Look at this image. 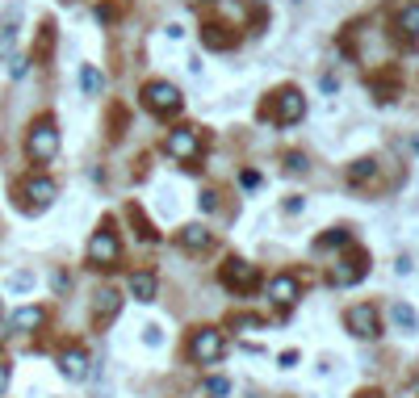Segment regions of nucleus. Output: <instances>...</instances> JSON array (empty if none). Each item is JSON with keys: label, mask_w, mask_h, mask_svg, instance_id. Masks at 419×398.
<instances>
[{"label": "nucleus", "mask_w": 419, "mask_h": 398, "mask_svg": "<svg viewBox=\"0 0 419 398\" xmlns=\"http://www.w3.org/2000/svg\"><path fill=\"white\" fill-rule=\"evenodd\" d=\"M344 323H348V332L361 336V340H378V336H382V327H378V311H374V306H353V311L344 315Z\"/></svg>", "instance_id": "nucleus-8"}, {"label": "nucleus", "mask_w": 419, "mask_h": 398, "mask_svg": "<svg viewBox=\"0 0 419 398\" xmlns=\"http://www.w3.org/2000/svg\"><path fill=\"white\" fill-rule=\"evenodd\" d=\"M118 306H122V298H118L113 290H101V294H97V323H109V319L118 315Z\"/></svg>", "instance_id": "nucleus-17"}, {"label": "nucleus", "mask_w": 419, "mask_h": 398, "mask_svg": "<svg viewBox=\"0 0 419 398\" xmlns=\"http://www.w3.org/2000/svg\"><path fill=\"white\" fill-rule=\"evenodd\" d=\"M21 193L34 201V210H42V206H50V201H55V180H46V176H29Z\"/></svg>", "instance_id": "nucleus-10"}, {"label": "nucleus", "mask_w": 419, "mask_h": 398, "mask_svg": "<svg viewBox=\"0 0 419 398\" xmlns=\"http://www.w3.org/2000/svg\"><path fill=\"white\" fill-rule=\"evenodd\" d=\"M118 256H122L118 235H113V227L105 222V227L92 235V243H88V260H92L97 269H113V264H118Z\"/></svg>", "instance_id": "nucleus-5"}, {"label": "nucleus", "mask_w": 419, "mask_h": 398, "mask_svg": "<svg viewBox=\"0 0 419 398\" xmlns=\"http://www.w3.org/2000/svg\"><path fill=\"white\" fill-rule=\"evenodd\" d=\"M101 84H105V80H101V71H97V67H84V71H80V88H84L88 97H97V92H101Z\"/></svg>", "instance_id": "nucleus-20"}, {"label": "nucleus", "mask_w": 419, "mask_h": 398, "mask_svg": "<svg viewBox=\"0 0 419 398\" xmlns=\"http://www.w3.org/2000/svg\"><path fill=\"white\" fill-rule=\"evenodd\" d=\"M206 390H210V395H214V398L231 395V386H227V382H222V378H214V382H210V386H206Z\"/></svg>", "instance_id": "nucleus-24"}, {"label": "nucleus", "mask_w": 419, "mask_h": 398, "mask_svg": "<svg viewBox=\"0 0 419 398\" xmlns=\"http://www.w3.org/2000/svg\"><path fill=\"white\" fill-rule=\"evenodd\" d=\"M180 243H185L189 252H201V248H210V235H206L201 227H185V231H180Z\"/></svg>", "instance_id": "nucleus-18"}, {"label": "nucleus", "mask_w": 419, "mask_h": 398, "mask_svg": "<svg viewBox=\"0 0 419 398\" xmlns=\"http://www.w3.org/2000/svg\"><path fill=\"white\" fill-rule=\"evenodd\" d=\"M164 151H168L172 159H180V164H193V159L201 155V130H197V126H176V130H168Z\"/></svg>", "instance_id": "nucleus-4"}, {"label": "nucleus", "mask_w": 419, "mask_h": 398, "mask_svg": "<svg viewBox=\"0 0 419 398\" xmlns=\"http://www.w3.org/2000/svg\"><path fill=\"white\" fill-rule=\"evenodd\" d=\"M264 113L277 122V126H294L302 113H306V101H302V92L294 88V84H281L273 97H269V105H264Z\"/></svg>", "instance_id": "nucleus-2"}, {"label": "nucleus", "mask_w": 419, "mask_h": 398, "mask_svg": "<svg viewBox=\"0 0 419 398\" xmlns=\"http://www.w3.org/2000/svg\"><path fill=\"white\" fill-rule=\"evenodd\" d=\"M357 398H386V395H382V390H361Z\"/></svg>", "instance_id": "nucleus-28"}, {"label": "nucleus", "mask_w": 419, "mask_h": 398, "mask_svg": "<svg viewBox=\"0 0 419 398\" xmlns=\"http://www.w3.org/2000/svg\"><path fill=\"white\" fill-rule=\"evenodd\" d=\"M4 390H8V365L0 361V395H4Z\"/></svg>", "instance_id": "nucleus-27"}, {"label": "nucleus", "mask_w": 419, "mask_h": 398, "mask_svg": "<svg viewBox=\"0 0 419 398\" xmlns=\"http://www.w3.org/2000/svg\"><path fill=\"white\" fill-rule=\"evenodd\" d=\"M365 176H374V159H357V168H353V180L361 185Z\"/></svg>", "instance_id": "nucleus-23"}, {"label": "nucleus", "mask_w": 419, "mask_h": 398, "mask_svg": "<svg viewBox=\"0 0 419 398\" xmlns=\"http://www.w3.org/2000/svg\"><path fill=\"white\" fill-rule=\"evenodd\" d=\"M197 201H201V210H214V206H218V197H214V193H210V189H206V193H201V197H197Z\"/></svg>", "instance_id": "nucleus-26"}, {"label": "nucleus", "mask_w": 419, "mask_h": 398, "mask_svg": "<svg viewBox=\"0 0 419 398\" xmlns=\"http://www.w3.org/2000/svg\"><path fill=\"white\" fill-rule=\"evenodd\" d=\"M222 285L235 290V294H252V290L260 285V277H256V269H252L248 260H227V264H222Z\"/></svg>", "instance_id": "nucleus-7"}, {"label": "nucleus", "mask_w": 419, "mask_h": 398, "mask_svg": "<svg viewBox=\"0 0 419 398\" xmlns=\"http://www.w3.org/2000/svg\"><path fill=\"white\" fill-rule=\"evenodd\" d=\"M361 277H365V256L357 252V256L344 260V269L332 273V285H353V281H361Z\"/></svg>", "instance_id": "nucleus-13"}, {"label": "nucleus", "mask_w": 419, "mask_h": 398, "mask_svg": "<svg viewBox=\"0 0 419 398\" xmlns=\"http://www.w3.org/2000/svg\"><path fill=\"white\" fill-rule=\"evenodd\" d=\"M399 29H403L407 38H419V4H407V8L399 13Z\"/></svg>", "instance_id": "nucleus-19"}, {"label": "nucleus", "mask_w": 419, "mask_h": 398, "mask_svg": "<svg viewBox=\"0 0 419 398\" xmlns=\"http://www.w3.org/2000/svg\"><path fill=\"white\" fill-rule=\"evenodd\" d=\"M130 294H134V302H151L155 298V277L151 273H134L130 277Z\"/></svg>", "instance_id": "nucleus-16"}, {"label": "nucleus", "mask_w": 419, "mask_h": 398, "mask_svg": "<svg viewBox=\"0 0 419 398\" xmlns=\"http://www.w3.org/2000/svg\"><path fill=\"white\" fill-rule=\"evenodd\" d=\"M201 42H206L210 50H227V46H235V29L227 34L222 21H206V25H201Z\"/></svg>", "instance_id": "nucleus-12"}, {"label": "nucleus", "mask_w": 419, "mask_h": 398, "mask_svg": "<svg viewBox=\"0 0 419 398\" xmlns=\"http://www.w3.org/2000/svg\"><path fill=\"white\" fill-rule=\"evenodd\" d=\"M113 17H118L113 4H97V21H113Z\"/></svg>", "instance_id": "nucleus-25"}, {"label": "nucleus", "mask_w": 419, "mask_h": 398, "mask_svg": "<svg viewBox=\"0 0 419 398\" xmlns=\"http://www.w3.org/2000/svg\"><path fill=\"white\" fill-rule=\"evenodd\" d=\"M42 319H46V311H42V306H21V311L13 315V327H17V332H38V327H42Z\"/></svg>", "instance_id": "nucleus-15"}, {"label": "nucleus", "mask_w": 419, "mask_h": 398, "mask_svg": "<svg viewBox=\"0 0 419 398\" xmlns=\"http://www.w3.org/2000/svg\"><path fill=\"white\" fill-rule=\"evenodd\" d=\"M395 67H386V71H374L369 76V84H374V92H378V101H395L399 97V88H395Z\"/></svg>", "instance_id": "nucleus-14"}, {"label": "nucleus", "mask_w": 419, "mask_h": 398, "mask_svg": "<svg viewBox=\"0 0 419 398\" xmlns=\"http://www.w3.org/2000/svg\"><path fill=\"white\" fill-rule=\"evenodd\" d=\"M222 353H227V340H222V332H214V327H201V332L189 340V357L201 361V365H214Z\"/></svg>", "instance_id": "nucleus-6"}, {"label": "nucleus", "mask_w": 419, "mask_h": 398, "mask_svg": "<svg viewBox=\"0 0 419 398\" xmlns=\"http://www.w3.org/2000/svg\"><path fill=\"white\" fill-rule=\"evenodd\" d=\"M29 285H34V273H13V277H8V290H17V294L29 290Z\"/></svg>", "instance_id": "nucleus-22"}, {"label": "nucleus", "mask_w": 419, "mask_h": 398, "mask_svg": "<svg viewBox=\"0 0 419 398\" xmlns=\"http://www.w3.org/2000/svg\"><path fill=\"white\" fill-rule=\"evenodd\" d=\"M395 323H399V327H407V332H416V327H419V315L411 311V306H403V302H399V306H395Z\"/></svg>", "instance_id": "nucleus-21"}, {"label": "nucleus", "mask_w": 419, "mask_h": 398, "mask_svg": "<svg viewBox=\"0 0 419 398\" xmlns=\"http://www.w3.org/2000/svg\"><path fill=\"white\" fill-rule=\"evenodd\" d=\"M25 151H29V159H34V164H50V159L59 155V126H55L50 118H38V122L29 126Z\"/></svg>", "instance_id": "nucleus-3"}, {"label": "nucleus", "mask_w": 419, "mask_h": 398, "mask_svg": "<svg viewBox=\"0 0 419 398\" xmlns=\"http://www.w3.org/2000/svg\"><path fill=\"white\" fill-rule=\"evenodd\" d=\"M143 109L155 113V118H172V113L185 109V97H180V88L168 84V80H147V84H143Z\"/></svg>", "instance_id": "nucleus-1"}, {"label": "nucleus", "mask_w": 419, "mask_h": 398, "mask_svg": "<svg viewBox=\"0 0 419 398\" xmlns=\"http://www.w3.org/2000/svg\"><path fill=\"white\" fill-rule=\"evenodd\" d=\"M269 298H273L277 306H290V302H298V277H290V273L273 277V281H269Z\"/></svg>", "instance_id": "nucleus-11"}, {"label": "nucleus", "mask_w": 419, "mask_h": 398, "mask_svg": "<svg viewBox=\"0 0 419 398\" xmlns=\"http://www.w3.org/2000/svg\"><path fill=\"white\" fill-rule=\"evenodd\" d=\"M59 369H63L67 382H84V378H88V353H84V348H67V353L59 357Z\"/></svg>", "instance_id": "nucleus-9"}]
</instances>
